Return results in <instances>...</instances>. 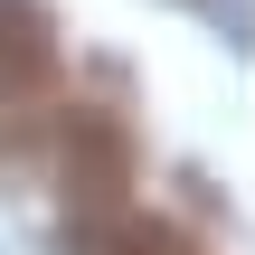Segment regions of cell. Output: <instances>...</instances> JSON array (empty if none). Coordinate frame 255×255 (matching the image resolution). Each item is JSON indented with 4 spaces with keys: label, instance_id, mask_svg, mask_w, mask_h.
<instances>
[{
    "label": "cell",
    "instance_id": "obj_1",
    "mask_svg": "<svg viewBox=\"0 0 255 255\" xmlns=\"http://www.w3.org/2000/svg\"><path fill=\"white\" fill-rule=\"evenodd\" d=\"M47 151H57V199H66V227L132 208L142 151H132V123H123L114 104H66V95H57V114H47Z\"/></svg>",
    "mask_w": 255,
    "mask_h": 255
},
{
    "label": "cell",
    "instance_id": "obj_2",
    "mask_svg": "<svg viewBox=\"0 0 255 255\" xmlns=\"http://www.w3.org/2000/svg\"><path fill=\"white\" fill-rule=\"evenodd\" d=\"M66 85V38L47 0H0V142H28L57 114Z\"/></svg>",
    "mask_w": 255,
    "mask_h": 255
},
{
    "label": "cell",
    "instance_id": "obj_3",
    "mask_svg": "<svg viewBox=\"0 0 255 255\" xmlns=\"http://www.w3.org/2000/svg\"><path fill=\"white\" fill-rule=\"evenodd\" d=\"M66 246L76 255H199L170 218H151V208H114V218H85V227H66Z\"/></svg>",
    "mask_w": 255,
    "mask_h": 255
},
{
    "label": "cell",
    "instance_id": "obj_4",
    "mask_svg": "<svg viewBox=\"0 0 255 255\" xmlns=\"http://www.w3.org/2000/svg\"><path fill=\"white\" fill-rule=\"evenodd\" d=\"M180 9H199L208 28H227L237 57H255V0H180Z\"/></svg>",
    "mask_w": 255,
    "mask_h": 255
}]
</instances>
